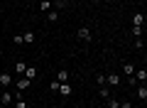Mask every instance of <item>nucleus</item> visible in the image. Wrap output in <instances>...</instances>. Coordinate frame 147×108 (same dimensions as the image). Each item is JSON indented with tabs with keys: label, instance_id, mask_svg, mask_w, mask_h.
Returning a JSON list of instances; mask_svg holds the SVG:
<instances>
[{
	"label": "nucleus",
	"instance_id": "f3484780",
	"mask_svg": "<svg viewBox=\"0 0 147 108\" xmlns=\"http://www.w3.org/2000/svg\"><path fill=\"white\" fill-rule=\"evenodd\" d=\"M100 98H103V101H108V98H110V91L105 86H100Z\"/></svg>",
	"mask_w": 147,
	"mask_h": 108
},
{
	"label": "nucleus",
	"instance_id": "a211bd4d",
	"mask_svg": "<svg viewBox=\"0 0 147 108\" xmlns=\"http://www.w3.org/2000/svg\"><path fill=\"white\" fill-rule=\"evenodd\" d=\"M0 101H3V103H5V106H7V103H10V101H12V96H10V93H7V91H5V93H3V96H0Z\"/></svg>",
	"mask_w": 147,
	"mask_h": 108
},
{
	"label": "nucleus",
	"instance_id": "423d86ee",
	"mask_svg": "<svg viewBox=\"0 0 147 108\" xmlns=\"http://www.w3.org/2000/svg\"><path fill=\"white\" fill-rule=\"evenodd\" d=\"M105 84H110V86H118V84H120V76H118V74H105Z\"/></svg>",
	"mask_w": 147,
	"mask_h": 108
},
{
	"label": "nucleus",
	"instance_id": "f8f14e48",
	"mask_svg": "<svg viewBox=\"0 0 147 108\" xmlns=\"http://www.w3.org/2000/svg\"><path fill=\"white\" fill-rule=\"evenodd\" d=\"M34 39H37V37H34V32H25V35H22V42H27V44H32Z\"/></svg>",
	"mask_w": 147,
	"mask_h": 108
},
{
	"label": "nucleus",
	"instance_id": "2eb2a0df",
	"mask_svg": "<svg viewBox=\"0 0 147 108\" xmlns=\"http://www.w3.org/2000/svg\"><path fill=\"white\" fill-rule=\"evenodd\" d=\"M25 69H27L25 62H15V71H17V74H25Z\"/></svg>",
	"mask_w": 147,
	"mask_h": 108
},
{
	"label": "nucleus",
	"instance_id": "20e7f679",
	"mask_svg": "<svg viewBox=\"0 0 147 108\" xmlns=\"http://www.w3.org/2000/svg\"><path fill=\"white\" fill-rule=\"evenodd\" d=\"M69 79H71V74H69L66 69H61V71L57 74V81H59V84H69Z\"/></svg>",
	"mask_w": 147,
	"mask_h": 108
},
{
	"label": "nucleus",
	"instance_id": "4468645a",
	"mask_svg": "<svg viewBox=\"0 0 147 108\" xmlns=\"http://www.w3.org/2000/svg\"><path fill=\"white\" fill-rule=\"evenodd\" d=\"M105 103H108V108H118V106H120V101H118V98H113V96H110Z\"/></svg>",
	"mask_w": 147,
	"mask_h": 108
},
{
	"label": "nucleus",
	"instance_id": "412c9836",
	"mask_svg": "<svg viewBox=\"0 0 147 108\" xmlns=\"http://www.w3.org/2000/svg\"><path fill=\"white\" fill-rule=\"evenodd\" d=\"M118 108H132V103H130V101H123V103H120Z\"/></svg>",
	"mask_w": 147,
	"mask_h": 108
},
{
	"label": "nucleus",
	"instance_id": "4be33fe9",
	"mask_svg": "<svg viewBox=\"0 0 147 108\" xmlns=\"http://www.w3.org/2000/svg\"><path fill=\"white\" fill-rule=\"evenodd\" d=\"M64 3H66V0H64Z\"/></svg>",
	"mask_w": 147,
	"mask_h": 108
},
{
	"label": "nucleus",
	"instance_id": "1a4fd4ad",
	"mask_svg": "<svg viewBox=\"0 0 147 108\" xmlns=\"http://www.w3.org/2000/svg\"><path fill=\"white\" fill-rule=\"evenodd\" d=\"M47 20H49V22H57V20H59V10H54V7H52V10L47 12Z\"/></svg>",
	"mask_w": 147,
	"mask_h": 108
},
{
	"label": "nucleus",
	"instance_id": "6ab92c4d",
	"mask_svg": "<svg viewBox=\"0 0 147 108\" xmlns=\"http://www.w3.org/2000/svg\"><path fill=\"white\" fill-rule=\"evenodd\" d=\"M15 108H27V103H25V98H17V101H15Z\"/></svg>",
	"mask_w": 147,
	"mask_h": 108
},
{
	"label": "nucleus",
	"instance_id": "ddd939ff",
	"mask_svg": "<svg viewBox=\"0 0 147 108\" xmlns=\"http://www.w3.org/2000/svg\"><path fill=\"white\" fill-rule=\"evenodd\" d=\"M25 76H27V79H34V76H37V69H34V67H27V69H25Z\"/></svg>",
	"mask_w": 147,
	"mask_h": 108
},
{
	"label": "nucleus",
	"instance_id": "9d476101",
	"mask_svg": "<svg viewBox=\"0 0 147 108\" xmlns=\"http://www.w3.org/2000/svg\"><path fill=\"white\" fill-rule=\"evenodd\" d=\"M39 10H42V12H49V10H52V0H42V3H39Z\"/></svg>",
	"mask_w": 147,
	"mask_h": 108
},
{
	"label": "nucleus",
	"instance_id": "7ed1b4c3",
	"mask_svg": "<svg viewBox=\"0 0 147 108\" xmlns=\"http://www.w3.org/2000/svg\"><path fill=\"white\" fill-rule=\"evenodd\" d=\"M132 79H135L137 84H145L147 81V71H145V69H137V71L132 74Z\"/></svg>",
	"mask_w": 147,
	"mask_h": 108
},
{
	"label": "nucleus",
	"instance_id": "dca6fc26",
	"mask_svg": "<svg viewBox=\"0 0 147 108\" xmlns=\"http://www.w3.org/2000/svg\"><path fill=\"white\" fill-rule=\"evenodd\" d=\"M123 71H125V74H130V76H132V74H135V67H132V64H123Z\"/></svg>",
	"mask_w": 147,
	"mask_h": 108
},
{
	"label": "nucleus",
	"instance_id": "6e6552de",
	"mask_svg": "<svg viewBox=\"0 0 147 108\" xmlns=\"http://www.w3.org/2000/svg\"><path fill=\"white\" fill-rule=\"evenodd\" d=\"M142 22H145V15L142 12H135L132 15V27H142Z\"/></svg>",
	"mask_w": 147,
	"mask_h": 108
},
{
	"label": "nucleus",
	"instance_id": "f257e3e1",
	"mask_svg": "<svg viewBox=\"0 0 147 108\" xmlns=\"http://www.w3.org/2000/svg\"><path fill=\"white\" fill-rule=\"evenodd\" d=\"M30 84H32V79L22 76V79H17V81H15V86H17V91H27V88H30Z\"/></svg>",
	"mask_w": 147,
	"mask_h": 108
},
{
	"label": "nucleus",
	"instance_id": "39448f33",
	"mask_svg": "<svg viewBox=\"0 0 147 108\" xmlns=\"http://www.w3.org/2000/svg\"><path fill=\"white\" fill-rule=\"evenodd\" d=\"M135 96L140 98V101H147V86H145V84H140V86H137V91H135Z\"/></svg>",
	"mask_w": 147,
	"mask_h": 108
},
{
	"label": "nucleus",
	"instance_id": "9b49d317",
	"mask_svg": "<svg viewBox=\"0 0 147 108\" xmlns=\"http://www.w3.org/2000/svg\"><path fill=\"white\" fill-rule=\"evenodd\" d=\"M0 84H3V86H10V84H12V76H10V74H0Z\"/></svg>",
	"mask_w": 147,
	"mask_h": 108
},
{
	"label": "nucleus",
	"instance_id": "f03ea898",
	"mask_svg": "<svg viewBox=\"0 0 147 108\" xmlns=\"http://www.w3.org/2000/svg\"><path fill=\"white\" fill-rule=\"evenodd\" d=\"M79 39L81 42H91V39H93V35H91L88 27H81V30H79Z\"/></svg>",
	"mask_w": 147,
	"mask_h": 108
},
{
	"label": "nucleus",
	"instance_id": "0eeeda50",
	"mask_svg": "<svg viewBox=\"0 0 147 108\" xmlns=\"http://www.w3.org/2000/svg\"><path fill=\"white\" fill-rule=\"evenodd\" d=\"M59 93H61V96H71V93H74L71 84H59Z\"/></svg>",
	"mask_w": 147,
	"mask_h": 108
},
{
	"label": "nucleus",
	"instance_id": "aec40b11",
	"mask_svg": "<svg viewBox=\"0 0 147 108\" xmlns=\"http://www.w3.org/2000/svg\"><path fill=\"white\" fill-rule=\"evenodd\" d=\"M96 81H98L100 86H103V84H105V74H98V76H96Z\"/></svg>",
	"mask_w": 147,
	"mask_h": 108
}]
</instances>
